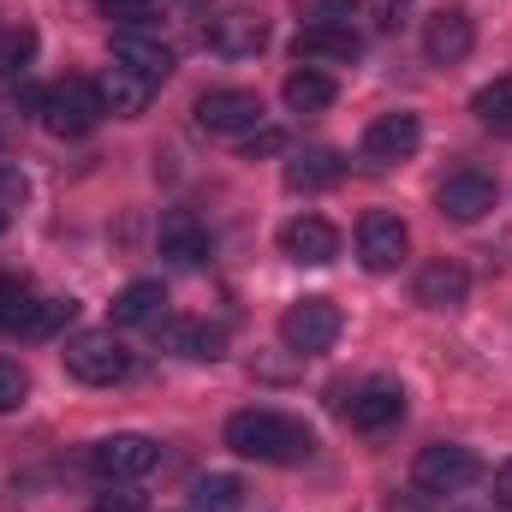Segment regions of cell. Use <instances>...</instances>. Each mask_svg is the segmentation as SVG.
<instances>
[{
  "label": "cell",
  "instance_id": "1",
  "mask_svg": "<svg viewBox=\"0 0 512 512\" xmlns=\"http://www.w3.org/2000/svg\"><path fill=\"white\" fill-rule=\"evenodd\" d=\"M227 447L239 459H256V465H298L310 459V429L286 411H268V405H251V411H233L227 417Z\"/></svg>",
  "mask_w": 512,
  "mask_h": 512
},
{
  "label": "cell",
  "instance_id": "2",
  "mask_svg": "<svg viewBox=\"0 0 512 512\" xmlns=\"http://www.w3.org/2000/svg\"><path fill=\"white\" fill-rule=\"evenodd\" d=\"M102 114H108V102L90 78H60L42 90V126L54 137H84V131L102 126Z\"/></svg>",
  "mask_w": 512,
  "mask_h": 512
},
{
  "label": "cell",
  "instance_id": "3",
  "mask_svg": "<svg viewBox=\"0 0 512 512\" xmlns=\"http://www.w3.org/2000/svg\"><path fill=\"white\" fill-rule=\"evenodd\" d=\"M66 376H78L84 387H120L131 376V352L120 346L114 328L78 334V340H66Z\"/></svg>",
  "mask_w": 512,
  "mask_h": 512
},
{
  "label": "cell",
  "instance_id": "4",
  "mask_svg": "<svg viewBox=\"0 0 512 512\" xmlns=\"http://www.w3.org/2000/svg\"><path fill=\"white\" fill-rule=\"evenodd\" d=\"M477 477H483V459H477L471 447H453V441L423 447L417 465H411V483H417L423 495H465Z\"/></svg>",
  "mask_w": 512,
  "mask_h": 512
},
{
  "label": "cell",
  "instance_id": "5",
  "mask_svg": "<svg viewBox=\"0 0 512 512\" xmlns=\"http://www.w3.org/2000/svg\"><path fill=\"white\" fill-rule=\"evenodd\" d=\"M262 96L256 90H239V84H227V90H203L197 96V126L215 131V137H251L262 126Z\"/></svg>",
  "mask_w": 512,
  "mask_h": 512
},
{
  "label": "cell",
  "instance_id": "6",
  "mask_svg": "<svg viewBox=\"0 0 512 512\" xmlns=\"http://www.w3.org/2000/svg\"><path fill=\"white\" fill-rule=\"evenodd\" d=\"M280 340L286 352H328L340 340V304L334 298H298L286 316H280Z\"/></svg>",
  "mask_w": 512,
  "mask_h": 512
},
{
  "label": "cell",
  "instance_id": "7",
  "mask_svg": "<svg viewBox=\"0 0 512 512\" xmlns=\"http://www.w3.org/2000/svg\"><path fill=\"white\" fill-rule=\"evenodd\" d=\"M155 465H161V441H149V435H108L90 447V471L102 483H137Z\"/></svg>",
  "mask_w": 512,
  "mask_h": 512
},
{
  "label": "cell",
  "instance_id": "8",
  "mask_svg": "<svg viewBox=\"0 0 512 512\" xmlns=\"http://www.w3.org/2000/svg\"><path fill=\"white\" fill-rule=\"evenodd\" d=\"M411 251V233H405V221L399 215H387V209H370L364 221H358V262L370 268V274H387V268H399Z\"/></svg>",
  "mask_w": 512,
  "mask_h": 512
},
{
  "label": "cell",
  "instance_id": "9",
  "mask_svg": "<svg viewBox=\"0 0 512 512\" xmlns=\"http://www.w3.org/2000/svg\"><path fill=\"white\" fill-rule=\"evenodd\" d=\"M495 179L489 173H477V167H459V173H447L441 179V191H435V209L447 215V221H483L489 209H495Z\"/></svg>",
  "mask_w": 512,
  "mask_h": 512
},
{
  "label": "cell",
  "instance_id": "10",
  "mask_svg": "<svg viewBox=\"0 0 512 512\" xmlns=\"http://www.w3.org/2000/svg\"><path fill=\"white\" fill-rule=\"evenodd\" d=\"M417 143H423V120L399 108V114H382V120H370V126H364V161H376V167L411 161V155H417Z\"/></svg>",
  "mask_w": 512,
  "mask_h": 512
},
{
  "label": "cell",
  "instance_id": "11",
  "mask_svg": "<svg viewBox=\"0 0 512 512\" xmlns=\"http://www.w3.org/2000/svg\"><path fill=\"white\" fill-rule=\"evenodd\" d=\"M292 54H298V60H334V66H352V60L364 54V36H358V24H298Z\"/></svg>",
  "mask_w": 512,
  "mask_h": 512
},
{
  "label": "cell",
  "instance_id": "12",
  "mask_svg": "<svg viewBox=\"0 0 512 512\" xmlns=\"http://www.w3.org/2000/svg\"><path fill=\"white\" fill-rule=\"evenodd\" d=\"M114 66L167 84V72H173V48H167L161 36H149L143 24H126V30H114Z\"/></svg>",
  "mask_w": 512,
  "mask_h": 512
},
{
  "label": "cell",
  "instance_id": "13",
  "mask_svg": "<svg viewBox=\"0 0 512 512\" xmlns=\"http://www.w3.org/2000/svg\"><path fill=\"white\" fill-rule=\"evenodd\" d=\"M161 340H167V352H179V358H191V364H215V358L227 352V328H221V322H209V316L161 322Z\"/></svg>",
  "mask_w": 512,
  "mask_h": 512
},
{
  "label": "cell",
  "instance_id": "14",
  "mask_svg": "<svg viewBox=\"0 0 512 512\" xmlns=\"http://www.w3.org/2000/svg\"><path fill=\"white\" fill-rule=\"evenodd\" d=\"M346 417H352V429L382 435V429H393L405 417V393H399V382H364L346 399Z\"/></svg>",
  "mask_w": 512,
  "mask_h": 512
},
{
  "label": "cell",
  "instance_id": "15",
  "mask_svg": "<svg viewBox=\"0 0 512 512\" xmlns=\"http://www.w3.org/2000/svg\"><path fill=\"white\" fill-rule=\"evenodd\" d=\"M280 251L292 256V262L322 268V262L340 256V233H334V221H322V215H298V221L280 227Z\"/></svg>",
  "mask_w": 512,
  "mask_h": 512
},
{
  "label": "cell",
  "instance_id": "16",
  "mask_svg": "<svg viewBox=\"0 0 512 512\" xmlns=\"http://www.w3.org/2000/svg\"><path fill=\"white\" fill-rule=\"evenodd\" d=\"M161 256L173 268H203L215 256V239H209V227L197 215H167L161 221Z\"/></svg>",
  "mask_w": 512,
  "mask_h": 512
},
{
  "label": "cell",
  "instance_id": "17",
  "mask_svg": "<svg viewBox=\"0 0 512 512\" xmlns=\"http://www.w3.org/2000/svg\"><path fill=\"white\" fill-rule=\"evenodd\" d=\"M471 42H477V30H471L465 12H435L429 30H423V54H429L435 66H459V60L471 54Z\"/></svg>",
  "mask_w": 512,
  "mask_h": 512
},
{
  "label": "cell",
  "instance_id": "18",
  "mask_svg": "<svg viewBox=\"0 0 512 512\" xmlns=\"http://www.w3.org/2000/svg\"><path fill=\"white\" fill-rule=\"evenodd\" d=\"M471 298V274L453 262V256H435L423 274H417V304H429V310H453V304H465Z\"/></svg>",
  "mask_w": 512,
  "mask_h": 512
},
{
  "label": "cell",
  "instance_id": "19",
  "mask_svg": "<svg viewBox=\"0 0 512 512\" xmlns=\"http://www.w3.org/2000/svg\"><path fill=\"white\" fill-rule=\"evenodd\" d=\"M203 36H209V48L227 54V60H245V54H256V48L268 42L262 18H251V12H221V18H209Z\"/></svg>",
  "mask_w": 512,
  "mask_h": 512
},
{
  "label": "cell",
  "instance_id": "20",
  "mask_svg": "<svg viewBox=\"0 0 512 512\" xmlns=\"http://www.w3.org/2000/svg\"><path fill=\"white\" fill-rule=\"evenodd\" d=\"M167 322V292L161 280H131L114 298V328H161Z\"/></svg>",
  "mask_w": 512,
  "mask_h": 512
},
{
  "label": "cell",
  "instance_id": "21",
  "mask_svg": "<svg viewBox=\"0 0 512 512\" xmlns=\"http://www.w3.org/2000/svg\"><path fill=\"white\" fill-rule=\"evenodd\" d=\"M102 102H108V114H120V120H131V114H143L149 102H155V78H143V72H126V66H108L102 72Z\"/></svg>",
  "mask_w": 512,
  "mask_h": 512
},
{
  "label": "cell",
  "instance_id": "22",
  "mask_svg": "<svg viewBox=\"0 0 512 512\" xmlns=\"http://www.w3.org/2000/svg\"><path fill=\"white\" fill-rule=\"evenodd\" d=\"M340 179H346L340 149H304V155L286 161V185H292V191H328V185H340Z\"/></svg>",
  "mask_w": 512,
  "mask_h": 512
},
{
  "label": "cell",
  "instance_id": "23",
  "mask_svg": "<svg viewBox=\"0 0 512 512\" xmlns=\"http://www.w3.org/2000/svg\"><path fill=\"white\" fill-rule=\"evenodd\" d=\"M334 96H340V90H334V78H328V72H316V66H298V72H286V84H280V102H286L292 114H322Z\"/></svg>",
  "mask_w": 512,
  "mask_h": 512
},
{
  "label": "cell",
  "instance_id": "24",
  "mask_svg": "<svg viewBox=\"0 0 512 512\" xmlns=\"http://www.w3.org/2000/svg\"><path fill=\"white\" fill-rule=\"evenodd\" d=\"M245 507V483L227 471H209L191 483V512H239Z\"/></svg>",
  "mask_w": 512,
  "mask_h": 512
},
{
  "label": "cell",
  "instance_id": "25",
  "mask_svg": "<svg viewBox=\"0 0 512 512\" xmlns=\"http://www.w3.org/2000/svg\"><path fill=\"white\" fill-rule=\"evenodd\" d=\"M72 322H78V298H36V310L24 322V340H54Z\"/></svg>",
  "mask_w": 512,
  "mask_h": 512
},
{
  "label": "cell",
  "instance_id": "26",
  "mask_svg": "<svg viewBox=\"0 0 512 512\" xmlns=\"http://www.w3.org/2000/svg\"><path fill=\"white\" fill-rule=\"evenodd\" d=\"M36 60V30L30 24H0V78H24Z\"/></svg>",
  "mask_w": 512,
  "mask_h": 512
},
{
  "label": "cell",
  "instance_id": "27",
  "mask_svg": "<svg viewBox=\"0 0 512 512\" xmlns=\"http://www.w3.org/2000/svg\"><path fill=\"white\" fill-rule=\"evenodd\" d=\"M30 310H36V292H30L24 280H12V274H0V334H24V322H30Z\"/></svg>",
  "mask_w": 512,
  "mask_h": 512
},
{
  "label": "cell",
  "instance_id": "28",
  "mask_svg": "<svg viewBox=\"0 0 512 512\" xmlns=\"http://www.w3.org/2000/svg\"><path fill=\"white\" fill-rule=\"evenodd\" d=\"M471 114H477L483 126H512V72L495 78V84H483V90L471 96Z\"/></svg>",
  "mask_w": 512,
  "mask_h": 512
},
{
  "label": "cell",
  "instance_id": "29",
  "mask_svg": "<svg viewBox=\"0 0 512 512\" xmlns=\"http://www.w3.org/2000/svg\"><path fill=\"white\" fill-rule=\"evenodd\" d=\"M304 24H352L364 0H292Z\"/></svg>",
  "mask_w": 512,
  "mask_h": 512
},
{
  "label": "cell",
  "instance_id": "30",
  "mask_svg": "<svg viewBox=\"0 0 512 512\" xmlns=\"http://www.w3.org/2000/svg\"><path fill=\"white\" fill-rule=\"evenodd\" d=\"M24 393H30V376H24L18 364H6V358H0V411H18V405H24Z\"/></svg>",
  "mask_w": 512,
  "mask_h": 512
},
{
  "label": "cell",
  "instance_id": "31",
  "mask_svg": "<svg viewBox=\"0 0 512 512\" xmlns=\"http://www.w3.org/2000/svg\"><path fill=\"white\" fill-rule=\"evenodd\" d=\"M96 6H102L108 18H120V30H126V24H143V18L155 12V0H96Z\"/></svg>",
  "mask_w": 512,
  "mask_h": 512
},
{
  "label": "cell",
  "instance_id": "32",
  "mask_svg": "<svg viewBox=\"0 0 512 512\" xmlns=\"http://www.w3.org/2000/svg\"><path fill=\"white\" fill-rule=\"evenodd\" d=\"M274 149H280V131H262V126H256L251 137H245V149H239V155H245V161H256V155H274Z\"/></svg>",
  "mask_w": 512,
  "mask_h": 512
},
{
  "label": "cell",
  "instance_id": "33",
  "mask_svg": "<svg viewBox=\"0 0 512 512\" xmlns=\"http://www.w3.org/2000/svg\"><path fill=\"white\" fill-rule=\"evenodd\" d=\"M96 512H143V501H137V495H102Z\"/></svg>",
  "mask_w": 512,
  "mask_h": 512
},
{
  "label": "cell",
  "instance_id": "34",
  "mask_svg": "<svg viewBox=\"0 0 512 512\" xmlns=\"http://www.w3.org/2000/svg\"><path fill=\"white\" fill-rule=\"evenodd\" d=\"M495 501H501V507L512 512V459L501 465V471H495Z\"/></svg>",
  "mask_w": 512,
  "mask_h": 512
},
{
  "label": "cell",
  "instance_id": "35",
  "mask_svg": "<svg viewBox=\"0 0 512 512\" xmlns=\"http://www.w3.org/2000/svg\"><path fill=\"white\" fill-rule=\"evenodd\" d=\"M0 233H6V209H0Z\"/></svg>",
  "mask_w": 512,
  "mask_h": 512
},
{
  "label": "cell",
  "instance_id": "36",
  "mask_svg": "<svg viewBox=\"0 0 512 512\" xmlns=\"http://www.w3.org/2000/svg\"><path fill=\"white\" fill-rule=\"evenodd\" d=\"M382 6H387V12H393V6H399V0H382Z\"/></svg>",
  "mask_w": 512,
  "mask_h": 512
}]
</instances>
